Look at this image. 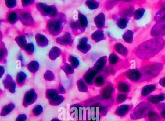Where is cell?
<instances>
[{
  "label": "cell",
  "instance_id": "6da1fadb",
  "mask_svg": "<svg viewBox=\"0 0 165 121\" xmlns=\"http://www.w3.org/2000/svg\"><path fill=\"white\" fill-rule=\"evenodd\" d=\"M165 46L164 39L153 38L139 45L136 49V55L141 60H149L158 54Z\"/></svg>",
  "mask_w": 165,
  "mask_h": 121
},
{
  "label": "cell",
  "instance_id": "7a4b0ae2",
  "mask_svg": "<svg viewBox=\"0 0 165 121\" xmlns=\"http://www.w3.org/2000/svg\"><path fill=\"white\" fill-rule=\"evenodd\" d=\"M163 68V64L159 62L148 64L143 67L139 70L142 74V79L140 81L149 80L156 77Z\"/></svg>",
  "mask_w": 165,
  "mask_h": 121
},
{
  "label": "cell",
  "instance_id": "3957f363",
  "mask_svg": "<svg viewBox=\"0 0 165 121\" xmlns=\"http://www.w3.org/2000/svg\"><path fill=\"white\" fill-rule=\"evenodd\" d=\"M152 105L149 103L143 101L140 103L133 109L131 114V118L132 119H139L148 115L151 111H152Z\"/></svg>",
  "mask_w": 165,
  "mask_h": 121
},
{
  "label": "cell",
  "instance_id": "277c9868",
  "mask_svg": "<svg viewBox=\"0 0 165 121\" xmlns=\"http://www.w3.org/2000/svg\"><path fill=\"white\" fill-rule=\"evenodd\" d=\"M70 114L71 116L76 121L86 120V108L78 104L74 105L71 108Z\"/></svg>",
  "mask_w": 165,
  "mask_h": 121
},
{
  "label": "cell",
  "instance_id": "5b68a950",
  "mask_svg": "<svg viewBox=\"0 0 165 121\" xmlns=\"http://www.w3.org/2000/svg\"><path fill=\"white\" fill-rule=\"evenodd\" d=\"M151 35L155 38L161 37L165 35V17L156 22L151 30Z\"/></svg>",
  "mask_w": 165,
  "mask_h": 121
},
{
  "label": "cell",
  "instance_id": "8992f818",
  "mask_svg": "<svg viewBox=\"0 0 165 121\" xmlns=\"http://www.w3.org/2000/svg\"><path fill=\"white\" fill-rule=\"evenodd\" d=\"M37 8L42 15L44 16H56L57 13L56 8L54 6H48L46 4L39 3L37 5Z\"/></svg>",
  "mask_w": 165,
  "mask_h": 121
},
{
  "label": "cell",
  "instance_id": "52a82bcc",
  "mask_svg": "<svg viewBox=\"0 0 165 121\" xmlns=\"http://www.w3.org/2000/svg\"><path fill=\"white\" fill-rule=\"evenodd\" d=\"M49 33L53 36H57L61 33L63 29L62 22L58 19L50 20L48 24Z\"/></svg>",
  "mask_w": 165,
  "mask_h": 121
},
{
  "label": "cell",
  "instance_id": "ba28073f",
  "mask_svg": "<svg viewBox=\"0 0 165 121\" xmlns=\"http://www.w3.org/2000/svg\"><path fill=\"white\" fill-rule=\"evenodd\" d=\"M86 120L87 121H100L99 107H91L86 108Z\"/></svg>",
  "mask_w": 165,
  "mask_h": 121
},
{
  "label": "cell",
  "instance_id": "9c48e42d",
  "mask_svg": "<svg viewBox=\"0 0 165 121\" xmlns=\"http://www.w3.org/2000/svg\"><path fill=\"white\" fill-rule=\"evenodd\" d=\"M37 94L34 89H30L27 91L25 95L23 101V105L25 107L30 106L35 102L37 99Z\"/></svg>",
  "mask_w": 165,
  "mask_h": 121
},
{
  "label": "cell",
  "instance_id": "30bf717a",
  "mask_svg": "<svg viewBox=\"0 0 165 121\" xmlns=\"http://www.w3.org/2000/svg\"><path fill=\"white\" fill-rule=\"evenodd\" d=\"M125 75L131 81L136 83L140 81L142 79L141 71L137 69H130L125 72Z\"/></svg>",
  "mask_w": 165,
  "mask_h": 121
},
{
  "label": "cell",
  "instance_id": "8fae6325",
  "mask_svg": "<svg viewBox=\"0 0 165 121\" xmlns=\"http://www.w3.org/2000/svg\"><path fill=\"white\" fill-rule=\"evenodd\" d=\"M114 91V88L111 84H109L104 88L102 90L101 97L104 100L110 99L113 92Z\"/></svg>",
  "mask_w": 165,
  "mask_h": 121
},
{
  "label": "cell",
  "instance_id": "7c38bea8",
  "mask_svg": "<svg viewBox=\"0 0 165 121\" xmlns=\"http://www.w3.org/2000/svg\"><path fill=\"white\" fill-rule=\"evenodd\" d=\"M98 72L99 71L95 69H90L88 70L83 76V78L86 81V83L90 85L93 84L94 78L97 74Z\"/></svg>",
  "mask_w": 165,
  "mask_h": 121
},
{
  "label": "cell",
  "instance_id": "4fadbf2b",
  "mask_svg": "<svg viewBox=\"0 0 165 121\" xmlns=\"http://www.w3.org/2000/svg\"><path fill=\"white\" fill-rule=\"evenodd\" d=\"M165 99V94L162 93L159 95H150L147 98V100L153 104H158L160 102Z\"/></svg>",
  "mask_w": 165,
  "mask_h": 121
},
{
  "label": "cell",
  "instance_id": "5bb4252c",
  "mask_svg": "<svg viewBox=\"0 0 165 121\" xmlns=\"http://www.w3.org/2000/svg\"><path fill=\"white\" fill-rule=\"evenodd\" d=\"M19 19L22 23L26 25H31L34 24V21L32 15L29 13H22L19 16Z\"/></svg>",
  "mask_w": 165,
  "mask_h": 121
},
{
  "label": "cell",
  "instance_id": "9a60e30c",
  "mask_svg": "<svg viewBox=\"0 0 165 121\" xmlns=\"http://www.w3.org/2000/svg\"><path fill=\"white\" fill-rule=\"evenodd\" d=\"M88 38L86 37L81 39L77 46L78 49L83 53H86L91 48V46L87 43Z\"/></svg>",
  "mask_w": 165,
  "mask_h": 121
},
{
  "label": "cell",
  "instance_id": "2e32d148",
  "mask_svg": "<svg viewBox=\"0 0 165 121\" xmlns=\"http://www.w3.org/2000/svg\"><path fill=\"white\" fill-rule=\"evenodd\" d=\"M130 108L131 107L130 105L127 104L121 105L116 109L115 114L120 117L124 116L128 113V112L130 110Z\"/></svg>",
  "mask_w": 165,
  "mask_h": 121
},
{
  "label": "cell",
  "instance_id": "e0dca14e",
  "mask_svg": "<svg viewBox=\"0 0 165 121\" xmlns=\"http://www.w3.org/2000/svg\"><path fill=\"white\" fill-rule=\"evenodd\" d=\"M57 42L61 44H70L72 43V38L70 34L68 33H65L62 36L57 39Z\"/></svg>",
  "mask_w": 165,
  "mask_h": 121
},
{
  "label": "cell",
  "instance_id": "ac0fdd59",
  "mask_svg": "<svg viewBox=\"0 0 165 121\" xmlns=\"http://www.w3.org/2000/svg\"><path fill=\"white\" fill-rule=\"evenodd\" d=\"M114 49L121 56L127 57L128 54V50L125 46L120 43H116L114 46Z\"/></svg>",
  "mask_w": 165,
  "mask_h": 121
},
{
  "label": "cell",
  "instance_id": "d6986e66",
  "mask_svg": "<svg viewBox=\"0 0 165 121\" xmlns=\"http://www.w3.org/2000/svg\"><path fill=\"white\" fill-rule=\"evenodd\" d=\"M95 24L100 29L104 28L105 25V16L103 13H100L95 18Z\"/></svg>",
  "mask_w": 165,
  "mask_h": 121
},
{
  "label": "cell",
  "instance_id": "ffe728a7",
  "mask_svg": "<svg viewBox=\"0 0 165 121\" xmlns=\"http://www.w3.org/2000/svg\"><path fill=\"white\" fill-rule=\"evenodd\" d=\"M107 60L106 56H104L99 58L94 65V69L98 71L102 70L107 64Z\"/></svg>",
  "mask_w": 165,
  "mask_h": 121
},
{
  "label": "cell",
  "instance_id": "44dd1931",
  "mask_svg": "<svg viewBox=\"0 0 165 121\" xmlns=\"http://www.w3.org/2000/svg\"><path fill=\"white\" fill-rule=\"evenodd\" d=\"M134 12L135 11L133 6H130L128 7L122 9V10L120 11V15L122 16V18L128 19L134 15Z\"/></svg>",
  "mask_w": 165,
  "mask_h": 121
},
{
  "label": "cell",
  "instance_id": "7402d4cb",
  "mask_svg": "<svg viewBox=\"0 0 165 121\" xmlns=\"http://www.w3.org/2000/svg\"><path fill=\"white\" fill-rule=\"evenodd\" d=\"M117 89L122 94L127 93L130 91V86L126 81H121L118 84Z\"/></svg>",
  "mask_w": 165,
  "mask_h": 121
},
{
  "label": "cell",
  "instance_id": "603a6c76",
  "mask_svg": "<svg viewBox=\"0 0 165 121\" xmlns=\"http://www.w3.org/2000/svg\"><path fill=\"white\" fill-rule=\"evenodd\" d=\"M156 86L154 84H151L143 87L141 92V95L143 97H146L149 95L151 93L155 91Z\"/></svg>",
  "mask_w": 165,
  "mask_h": 121
},
{
  "label": "cell",
  "instance_id": "cb8c5ba5",
  "mask_svg": "<svg viewBox=\"0 0 165 121\" xmlns=\"http://www.w3.org/2000/svg\"><path fill=\"white\" fill-rule=\"evenodd\" d=\"M36 41L39 46L45 47L48 44V40L44 35L41 34H37L36 35Z\"/></svg>",
  "mask_w": 165,
  "mask_h": 121
},
{
  "label": "cell",
  "instance_id": "d4e9b609",
  "mask_svg": "<svg viewBox=\"0 0 165 121\" xmlns=\"http://www.w3.org/2000/svg\"><path fill=\"white\" fill-rule=\"evenodd\" d=\"M134 32L132 30H127L123 36V40L127 43H132L133 42Z\"/></svg>",
  "mask_w": 165,
  "mask_h": 121
},
{
  "label": "cell",
  "instance_id": "484cf974",
  "mask_svg": "<svg viewBox=\"0 0 165 121\" xmlns=\"http://www.w3.org/2000/svg\"><path fill=\"white\" fill-rule=\"evenodd\" d=\"M104 34L103 30L99 29L91 35V38L96 42L102 41L104 39Z\"/></svg>",
  "mask_w": 165,
  "mask_h": 121
},
{
  "label": "cell",
  "instance_id": "4316f807",
  "mask_svg": "<svg viewBox=\"0 0 165 121\" xmlns=\"http://www.w3.org/2000/svg\"><path fill=\"white\" fill-rule=\"evenodd\" d=\"M15 107V106L14 104L12 103L9 104L5 106L2 108V109L1 115L2 116H5L7 114H9L14 109Z\"/></svg>",
  "mask_w": 165,
  "mask_h": 121
},
{
  "label": "cell",
  "instance_id": "83f0119b",
  "mask_svg": "<svg viewBox=\"0 0 165 121\" xmlns=\"http://www.w3.org/2000/svg\"><path fill=\"white\" fill-rule=\"evenodd\" d=\"M61 53V50L56 47H53L49 52V57L50 59L54 60L60 56Z\"/></svg>",
  "mask_w": 165,
  "mask_h": 121
},
{
  "label": "cell",
  "instance_id": "f1b7e54d",
  "mask_svg": "<svg viewBox=\"0 0 165 121\" xmlns=\"http://www.w3.org/2000/svg\"><path fill=\"white\" fill-rule=\"evenodd\" d=\"M58 96H59V92L57 90L54 89H49L47 90L46 91V98L50 100L55 99Z\"/></svg>",
  "mask_w": 165,
  "mask_h": 121
},
{
  "label": "cell",
  "instance_id": "f546056e",
  "mask_svg": "<svg viewBox=\"0 0 165 121\" xmlns=\"http://www.w3.org/2000/svg\"><path fill=\"white\" fill-rule=\"evenodd\" d=\"M129 19L125 18H121L117 20V25L118 27L122 29H124L127 26Z\"/></svg>",
  "mask_w": 165,
  "mask_h": 121
},
{
  "label": "cell",
  "instance_id": "4dcf8cb0",
  "mask_svg": "<svg viewBox=\"0 0 165 121\" xmlns=\"http://www.w3.org/2000/svg\"><path fill=\"white\" fill-rule=\"evenodd\" d=\"M27 67L30 71L33 73H35L39 69V64L38 62L33 61L30 62V63L27 65Z\"/></svg>",
  "mask_w": 165,
  "mask_h": 121
},
{
  "label": "cell",
  "instance_id": "1f68e13d",
  "mask_svg": "<svg viewBox=\"0 0 165 121\" xmlns=\"http://www.w3.org/2000/svg\"><path fill=\"white\" fill-rule=\"evenodd\" d=\"M15 40L20 48L24 49V48L27 45L26 44L27 42H26V38L24 36L20 35L15 39Z\"/></svg>",
  "mask_w": 165,
  "mask_h": 121
},
{
  "label": "cell",
  "instance_id": "d6a6232c",
  "mask_svg": "<svg viewBox=\"0 0 165 121\" xmlns=\"http://www.w3.org/2000/svg\"><path fill=\"white\" fill-rule=\"evenodd\" d=\"M18 19V15L15 11H11L9 13L7 16V20L11 24H14Z\"/></svg>",
  "mask_w": 165,
  "mask_h": 121
},
{
  "label": "cell",
  "instance_id": "836d02e7",
  "mask_svg": "<svg viewBox=\"0 0 165 121\" xmlns=\"http://www.w3.org/2000/svg\"><path fill=\"white\" fill-rule=\"evenodd\" d=\"M145 10L143 8H139L135 10L134 13V18L135 20H139L144 15Z\"/></svg>",
  "mask_w": 165,
  "mask_h": 121
},
{
  "label": "cell",
  "instance_id": "e575fe53",
  "mask_svg": "<svg viewBox=\"0 0 165 121\" xmlns=\"http://www.w3.org/2000/svg\"><path fill=\"white\" fill-rule=\"evenodd\" d=\"M147 117L149 121H160L161 120L160 116L153 111L150 112Z\"/></svg>",
  "mask_w": 165,
  "mask_h": 121
},
{
  "label": "cell",
  "instance_id": "d590c367",
  "mask_svg": "<svg viewBox=\"0 0 165 121\" xmlns=\"http://www.w3.org/2000/svg\"><path fill=\"white\" fill-rule=\"evenodd\" d=\"M26 77H27V76L24 72H22V71L19 72L17 75V77H16V81H17V83H18L19 86L23 85L24 84Z\"/></svg>",
  "mask_w": 165,
  "mask_h": 121
},
{
  "label": "cell",
  "instance_id": "8d00e7d4",
  "mask_svg": "<svg viewBox=\"0 0 165 121\" xmlns=\"http://www.w3.org/2000/svg\"><path fill=\"white\" fill-rule=\"evenodd\" d=\"M79 18V23L80 25L81 28H85L88 25V21H87L86 17L84 15H83V14L80 13Z\"/></svg>",
  "mask_w": 165,
  "mask_h": 121
},
{
  "label": "cell",
  "instance_id": "74e56055",
  "mask_svg": "<svg viewBox=\"0 0 165 121\" xmlns=\"http://www.w3.org/2000/svg\"><path fill=\"white\" fill-rule=\"evenodd\" d=\"M85 81L82 79H80L77 82V87L81 92H86L88 91V87L86 85Z\"/></svg>",
  "mask_w": 165,
  "mask_h": 121
},
{
  "label": "cell",
  "instance_id": "f35d334b",
  "mask_svg": "<svg viewBox=\"0 0 165 121\" xmlns=\"http://www.w3.org/2000/svg\"><path fill=\"white\" fill-rule=\"evenodd\" d=\"M65 99L63 96L61 95H59L57 98L53 99H51L49 100V103L53 106H58V105H60V104L63 102Z\"/></svg>",
  "mask_w": 165,
  "mask_h": 121
},
{
  "label": "cell",
  "instance_id": "ab89813d",
  "mask_svg": "<svg viewBox=\"0 0 165 121\" xmlns=\"http://www.w3.org/2000/svg\"><path fill=\"white\" fill-rule=\"evenodd\" d=\"M62 69L65 71L67 75H71L74 72V67L72 66L71 65L66 63V64L62 67Z\"/></svg>",
  "mask_w": 165,
  "mask_h": 121
},
{
  "label": "cell",
  "instance_id": "60d3db41",
  "mask_svg": "<svg viewBox=\"0 0 165 121\" xmlns=\"http://www.w3.org/2000/svg\"><path fill=\"white\" fill-rule=\"evenodd\" d=\"M119 60V57L118 56L114 53L110 54V56L109 57V63L111 65H115L118 62Z\"/></svg>",
  "mask_w": 165,
  "mask_h": 121
},
{
  "label": "cell",
  "instance_id": "b9f144b4",
  "mask_svg": "<svg viewBox=\"0 0 165 121\" xmlns=\"http://www.w3.org/2000/svg\"><path fill=\"white\" fill-rule=\"evenodd\" d=\"M105 79L103 76L100 75L97 76L95 80V85L98 87H101L104 85Z\"/></svg>",
  "mask_w": 165,
  "mask_h": 121
},
{
  "label": "cell",
  "instance_id": "7bdbcfd3",
  "mask_svg": "<svg viewBox=\"0 0 165 121\" xmlns=\"http://www.w3.org/2000/svg\"><path fill=\"white\" fill-rule=\"evenodd\" d=\"M14 82V81H13V80H12V79L11 77V76L9 75H8L6 76L5 79L4 80V85H5V88L9 89Z\"/></svg>",
  "mask_w": 165,
  "mask_h": 121
},
{
  "label": "cell",
  "instance_id": "ee69618b",
  "mask_svg": "<svg viewBox=\"0 0 165 121\" xmlns=\"http://www.w3.org/2000/svg\"><path fill=\"white\" fill-rule=\"evenodd\" d=\"M164 17H165V7L161 8L160 10L158 11L155 15L154 19L156 22Z\"/></svg>",
  "mask_w": 165,
  "mask_h": 121
},
{
  "label": "cell",
  "instance_id": "f6af8a7d",
  "mask_svg": "<svg viewBox=\"0 0 165 121\" xmlns=\"http://www.w3.org/2000/svg\"><path fill=\"white\" fill-rule=\"evenodd\" d=\"M87 5L89 7V9L91 10L95 9L99 7V2L95 1H89L86 2Z\"/></svg>",
  "mask_w": 165,
  "mask_h": 121
},
{
  "label": "cell",
  "instance_id": "bcb514c9",
  "mask_svg": "<svg viewBox=\"0 0 165 121\" xmlns=\"http://www.w3.org/2000/svg\"><path fill=\"white\" fill-rule=\"evenodd\" d=\"M43 108L41 105H38L35 106L33 109V113L35 116H38L42 113Z\"/></svg>",
  "mask_w": 165,
  "mask_h": 121
},
{
  "label": "cell",
  "instance_id": "7dc6e473",
  "mask_svg": "<svg viewBox=\"0 0 165 121\" xmlns=\"http://www.w3.org/2000/svg\"><path fill=\"white\" fill-rule=\"evenodd\" d=\"M69 61L71 64L72 66L74 68H76L79 65V61L77 58L74 56H70L69 57Z\"/></svg>",
  "mask_w": 165,
  "mask_h": 121
},
{
  "label": "cell",
  "instance_id": "c3c4849f",
  "mask_svg": "<svg viewBox=\"0 0 165 121\" xmlns=\"http://www.w3.org/2000/svg\"><path fill=\"white\" fill-rule=\"evenodd\" d=\"M127 95L125 94H119L116 97V101L117 103H122L127 100Z\"/></svg>",
  "mask_w": 165,
  "mask_h": 121
},
{
  "label": "cell",
  "instance_id": "681fc988",
  "mask_svg": "<svg viewBox=\"0 0 165 121\" xmlns=\"http://www.w3.org/2000/svg\"><path fill=\"white\" fill-rule=\"evenodd\" d=\"M24 50L27 53L30 55H31L34 51V45L32 43L27 44L24 48Z\"/></svg>",
  "mask_w": 165,
  "mask_h": 121
},
{
  "label": "cell",
  "instance_id": "f907efd6",
  "mask_svg": "<svg viewBox=\"0 0 165 121\" xmlns=\"http://www.w3.org/2000/svg\"><path fill=\"white\" fill-rule=\"evenodd\" d=\"M44 78L46 80L52 81L54 79L53 74L50 71H47L45 74Z\"/></svg>",
  "mask_w": 165,
  "mask_h": 121
},
{
  "label": "cell",
  "instance_id": "816d5d0a",
  "mask_svg": "<svg viewBox=\"0 0 165 121\" xmlns=\"http://www.w3.org/2000/svg\"><path fill=\"white\" fill-rule=\"evenodd\" d=\"M6 6L9 8H13L16 6V1H6L5 2Z\"/></svg>",
  "mask_w": 165,
  "mask_h": 121
},
{
  "label": "cell",
  "instance_id": "f5cc1de1",
  "mask_svg": "<svg viewBox=\"0 0 165 121\" xmlns=\"http://www.w3.org/2000/svg\"><path fill=\"white\" fill-rule=\"evenodd\" d=\"M27 118V116L25 114H20L18 115V117L16 118V121H26Z\"/></svg>",
  "mask_w": 165,
  "mask_h": 121
},
{
  "label": "cell",
  "instance_id": "db71d44e",
  "mask_svg": "<svg viewBox=\"0 0 165 121\" xmlns=\"http://www.w3.org/2000/svg\"><path fill=\"white\" fill-rule=\"evenodd\" d=\"M100 112L102 115H105L107 114V108L104 106H99Z\"/></svg>",
  "mask_w": 165,
  "mask_h": 121
},
{
  "label": "cell",
  "instance_id": "11a10c76",
  "mask_svg": "<svg viewBox=\"0 0 165 121\" xmlns=\"http://www.w3.org/2000/svg\"><path fill=\"white\" fill-rule=\"evenodd\" d=\"M34 2L33 1H22V5L24 6H26L27 5L32 4V3Z\"/></svg>",
  "mask_w": 165,
  "mask_h": 121
},
{
  "label": "cell",
  "instance_id": "9f6ffc18",
  "mask_svg": "<svg viewBox=\"0 0 165 121\" xmlns=\"http://www.w3.org/2000/svg\"><path fill=\"white\" fill-rule=\"evenodd\" d=\"M157 108L159 110H164L165 109V104L163 103H159L157 104Z\"/></svg>",
  "mask_w": 165,
  "mask_h": 121
},
{
  "label": "cell",
  "instance_id": "6f0895ef",
  "mask_svg": "<svg viewBox=\"0 0 165 121\" xmlns=\"http://www.w3.org/2000/svg\"><path fill=\"white\" fill-rule=\"evenodd\" d=\"M159 84H160V85L162 87L165 88V77H163V78H161L159 81Z\"/></svg>",
  "mask_w": 165,
  "mask_h": 121
},
{
  "label": "cell",
  "instance_id": "680465c9",
  "mask_svg": "<svg viewBox=\"0 0 165 121\" xmlns=\"http://www.w3.org/2000/svg\"><path fill=\"white\" fill-rule=\"evenodd\" d=\"M59 92H60L61 94H65L66 92L65 88H63L62 85H60V86L59 87Z\"/></svg>",
  "mask_w": 165,
  "mask_h": 121
},
{
  "label": "cell",
  "instance_id": "91938a15",
  "mask_svg": "<svg viewBox=\"0 0 165 121\" xmlns=\"http://www.w3.org/2000/svg\"><path fill=\"white\" fill-rule=\"evenodd\" d=\"M160 116L163 118V119H165V109L161 111Z\"/></svg>",
  "mask_w": 165,
  "mask_h": 121
},
{
  "label": "cell",
  "instance_id": "94428289",
  "mask_svg": "<svg viewBox=\"0 0 165 121\" xmlns=\"http://www.w3.org/2000/svg\"><path fill=\"white\" fill-rule=\"evenodd\" d=\"M51 121H61L60 120H59L58 119H57V118H55V119H52Z\"/></svg>",
  "mask_w": 165,
  "mask_h": 121
}]
</instances>
